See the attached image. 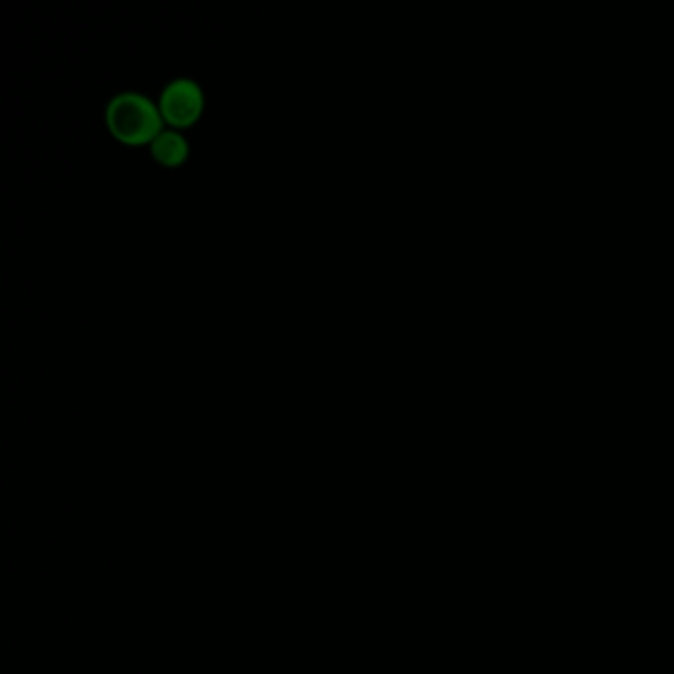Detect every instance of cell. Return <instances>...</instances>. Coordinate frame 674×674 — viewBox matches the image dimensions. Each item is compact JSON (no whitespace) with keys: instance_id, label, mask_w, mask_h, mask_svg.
<instances>
[{"instance_id":"cell-1","label":"cell","mask_w":674,"mask_h":674,"mask_svg":"<svg viewBox=\"0 0 674 674\" xmlns=\"http://www.w3.org/2000/svg\"><path fill=\"white\" fill-rule=\"evenodd\" d=\"M107 125L115 137L125 142H142L161 132L159 110L149 98L135 91L117 93L107 103Z\"/></svg>"},{"instance_id":"cell-2","label":"cell","mask_w":674,"mask_h":674,"mask_svg":"<svg viewBox=\"0 0 674 674\" xmlns=\"http://www.w3.org/2000/svg\"><path fill=\"white\" fill-rule=\"evenodd\" d=\"M202 95L198 85L189 78H179L167 83L162 90L159 107L167 122L172 125L191 123L201 111Z\"/></svg>"},{"instance_id":"cell-3","label":"cell","mask_w":674,"mask_h":674,"mask_svg":"<svg viewBox=\"0 0 674 674\" xmlns=\"http://www.w3.org/2000/svg\"><path fill=\"white\" fill-rule=\"evenodd\" d=\"M151 151L164 164H176L186 157V141L174 129H162L152 137Z\"/></svg>"}]
</instances>
